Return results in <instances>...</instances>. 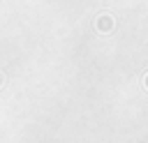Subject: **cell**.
<instances>
[{
    "label": "cell",
    "mask_w": 148,
    "mask_h": 143,
    "mask_svg": "<svg viewBox=\"0 0 148 143\" xmlns=\"http://www.w3.org/2000/svg\"><path fill=\"white\" fill-rule=\"evenodd\" d=\"M2 83H5V76H2V72H0V85H2Z\"/></svg>",
    "instance_id": "cell-2"
},
{
    "label": "cell",
    "mask_w": 148,
    "mask_h": 143,
    "mask_svg": "<svg viewBox=\"0 0 148 143\" xmlns=\"http://www.w3.org/2000/svg\"><path fill=\"white\" fill-rule=\"evenodd\" d=\"M95 28H97L99 32H111V30H113V18H111L109 14H102V16H97Z\"/></svg>",
    "instance_id": "cell-1"
},
{
    "label": "cell",
    "mask_w": 148,
    "mask_h": 143,
    "mask_svg": "<svg viewBox=\"0 0 148 143\" xmlns=\"http://www.w3.org/2000/svg\"><path fill=\"white\" fill-rule=\"evenodd\" d=\"M143 85H146V88H148V74H146V78H143Z\"/></svg>",
    "instance_id": "cell-3"
}]
</instances>
